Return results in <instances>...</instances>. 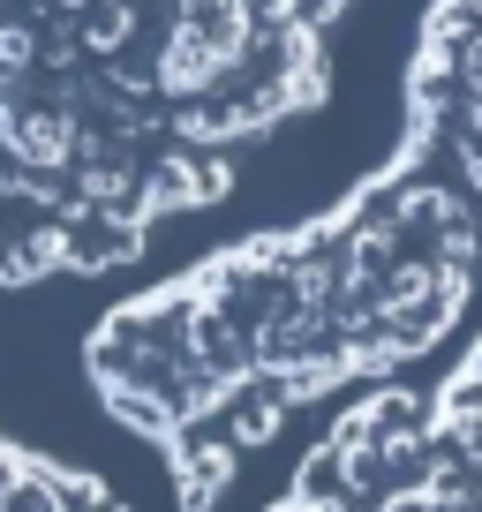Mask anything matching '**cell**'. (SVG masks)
Masks as SVG:
<instances>
[{"mask_svg": "<svg viewBox=\"0 0 482 512\" xmlns=\"http://www.w3.org/2000/svg\"><path fill=\"white\" fill-rule=\"evenodd\" d=\"M31 53H38V31H23V23H0V83L23 76V68H31Z\"/></svg>", "mask_w": 482, "mask_h": 512, "instance_id": "277c9868", "label": "cell"}, {"mask_svg": "<svg viewBox=\"0 0 482 512\" xmlns=\"http://www.w3.org/2000/svg\"><path fill=\"white\" fill-rule=\"evenodd\" d=\"M129 31H136V16H129V8H106V16H98L91 31H83V46H98V53H121V46H129Z\"/></svg>", "mask_w": 482, "mask_h": 512, "instance_id": "5b68a950", "label": "cell"}, {"mask_svg": "<svg viewBox=\"0 0 482 512\" xmlns=\"http://www.w3.org/2000/svg\"><path fill=\"white\" fill-rule=\"evenodd\" d=\"M475 249H482V234L452 219V226H445V249H437V264H445V272H460V264H475Z\"/></svg>", "mask_w": 482, "mask_h": 512, "instance_id": "8992f818", "label": "cell"}, {"mask_svg": "<svg viewBox=\"0 0 482 512\" xmlns=\"http://www.w3.org/2000/svg\"><path fill=\"white\" fill-rule=\"evenodd\" d=\"M234 53L226 46H211L204 31H196L189 16L174 23V31H166V46H159V68H151V83H159L166 98H204V91H219L226 76H234Z\"/></svg>", "mask_w": 482, "mask_h": 512, "instance_id": "6da1fadb", "label": "cell"}, {"mask_svg": "<svg viewBox=\"0 0 482 512\" xmlns=\"http://www.w3.org/2000/svg\"><path fill=\"white\" fill-rule=\"evenodd\" d=\"M76 189H83V204H121V196L136 189V174H129L121 159H98V166H83Z\"/></svg>", "mask_w": 482, "mask_h": 512, "instance_id": "3957f363", "label": "cell"}, {"mask_svg": "<svg viewBox=\"0 0 482 512\" xmlns=\"http://www.w3.org/2000/svg\"><path fill=\"white\" fill-rule=\"evenodd\" d=\"M0 136L23 166H68L76 151V121L68 113H23V106H0Z\"/></svg>", "mask_w": 482, "mask_h": 512, "instance_id": "7a4b0ae2", "label": "cell"}, {"mask_svg": "<svg viewBox=\"0 0 482 512\" xmlns=\"http://www.w3.org/2000/svg\"><path fill=\"white\" fill-rule=\"evenodd\" d=\"M61 8H91V0H61Z\"/></svg>", "mask_w": 482, "mask_h": 512, "instance_id": "52a82bcc", "label": "cell"}]
</instances>
